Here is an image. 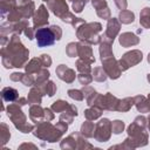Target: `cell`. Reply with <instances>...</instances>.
Returning a JSON list of instances; mask_svg holds the SVG:
<instances>
[{"mask_svg": "<svg viewBox=\"0 0 150 150\" xmlns=\"http://www.w3.org/2000/svg\"><path fill=\"white\" fill-rule=\"evenodd\" d=\"M36 74H38V76L35 79V86H41L45 82H47V80H48V77L50 75L49 71L46 68H41Z\"/></svg>", "mask_w": 150, "mask_h": 150, "instance_id": "31", "label": "cell"}, {"mask_svg": "<svg viewBox=\"0 0 150 150\" xmlns=\"http://www.w3.org/2000/svg\"><path fill=\"white\" fill-rule=\"evenodd\" d=\"M69 103L68 102H66V101H63V100H59V101H56V102H54L53 103V105H52V110L54 111V112H63L64 110H67L68 108H69Z\"/></svg>", "mask_w": 150, "mask_h": 150, "instance_id": "35", "label": "cell"}, {"mask_svg": "<svg viewBox=\"0 0 150 150\" xmlns=\"http://www.w3.org/2000/svg\"><path fill=\"white\" fill-rule=\"evenodd\" d=\"M118 40L123 47H131V46H135L139 42V39L137 38V35H135L134 33H129V32L121 34Z\"/></svg>", "mask_w": 150, "mask_h": 150, "instance_id": "18", "label": "cell"}, {"mask_svg": "<svg viewBox=\"0 0 150 150\" xmlns=\"http://www.w3.org/2000/svg\"><path fill=\"white\" fill-rule=\"evenodd\" d=\"M18 8L23 19H29L30 16L34 15V2L33 1H29L27 4H20Z\"/></svg>", "mask_w": 150, "mask_h": 150, "instance_id": "24", "label": "cell"}, {"mask_svg": "<svg viewBox=\"0 0 150 150\" xmlns=\"http://www.w3.org/2000/svg\"><path fill=\"white\" fill-rule=\"evenodd\" d=\"M29 117L35 123L43 122L46 121V109L41 108L40 104H32L29 108Z\"/></svg>", "mask_w": 150, "mask_h": 150, "instance_id": "16", "label": "cell"}, {"mask_svg": "<svg viewBox=\"0 0 150 150\" xmlns=\"http://www.w3.org/2000/svg\"><path fill=\"white\" fill-rule=\"evenodd\" d=\"M29 1H32V0H20V4H27Z\"/></svg>", "mask_w": 150, "mask_h": 150, "instance_id": "51", "label": "cell"}, {"mask_svg": "<svg viewBox=\"0 0 150 150\" xmlns=\"http://www.w3.org/2000/svg\"><path fill=\"white\" fill-rule=\"evenodd\" d=\"M81 135H83L84 137H94V123L90 122L89 120H87V122H84L81 127Z\"/></svg>", "mask_w": 150, "mask_h": 150, "instance_id": "28", "label": "cell"}, {"mask_svg": "<svg viewBox=\"0 0 150 150\" xmlns=\"http://www.w3.org/2000/svg\"><path fill=\"white\" fill-rule=\"evenodd\" d=\"M56 75L59 76L60 80H62L67 83H71L75 80V71L64 64H60L56 68Z\"/></svg>", "mask_w": 150, "mask_h": 150, "instance_id": "14", "label": "cell"}, {"mask_svg": "<svg viewBox=\"0 0 150 150\" xmlns=\"http://www.w3.org/2000/svg\"><path fill=\"white\" fill-rule=\"evenodd\" d=\"M43 1H47V2H48V1H49V0H43Z\"/></svg>", "mask_w": 150, "mask_h": 150, "instance_id": "55", "label": "cell"}, {"mask_svg": "<svg viewBox=\"0 0 150 150\" xmlns=\"http://www.w3.org/2000/svg\"><path fill=\"white\" fill-rule=\"evenodd\" d=\"M66 53H67V55L70 56V57L76 56V55H77V43H75V42L68 43V46H67V48H66Z\"/></svg>", "mask_w": 150, "mask_h": 150, "instance_id": "43", "label": "cell"}, {"mask_svg": "<svg viewBox=\"0 0 150 150\" xmlns=\"http://www.w3.org/2000/svg\"><path fill=\"white\" fill-rule=\"evenodd\" d=\"M128 135L136 148L146 145L148 143V134L144 131V127H141L135 122L128 127Z\"/></svg>", "mask_w": 150, "mask_h": 150, "instance_id": "6", "label": "cell"}, {"mask_svg": "<svg viewBox=\"0 0 150 150\" xmlns=\"http://www.w3.org/2000/svg\"><path fill=\"white\" fill-rule=\"evenodd\" d=\"M115 1V5L120 8V9H122V11H124L125 8H127V0H114Z\"/></svg>", "mask_w": 150, "mask_h": 150, "instance_id": "48", "label": "cell"}, {"mask_svg": "<svg viewBox=\"0 0 150 150\" xmlns=\"http://www.w3.org/2000/svg\"><path fill=\"white\" fill-rule=\"evenodd\" d=\"M100 55H101V61L114 56L112 50H111V42H109L104 39L100 42Z\"/></svg>", "mask_w": 150, "mask_h": 150, "instance_id": "23", "label": "cell"}, {"mask_svg": "<svg viewBox=\"0 0 150 150\" xmlns=\"http://www.w3.org/2000/svg\"><path fill=\"white\" fill-rule=\"evenodd\" d=\"M146 79H148V81H149V82H150V74H149V75H148V76H146Z\"/></svg>", "mask_w": 150, "mask_h": 150, "instance_id": "54", "label": "cell"}, {"mask_svg": "<svg viewBox=\"0 0 150 150\" xmlns=\"http://www.w3.org/2000/svg\"><path fill=\"white\" fill-rule=\"evenodd\" d=\"M124 129V123L120 120H116L114 122H111V130L114 134H121Z\"/></svg>", "mask_w": 150, "mask_h": 150, "instance_id": "40", "label": "cell"}, {"mask_svg": "<svg viewBox=\"0 0 150 150\" xmlns=\"http://www.w3.org/2000/svg\"><path fill=\"white\" fill-rule=\"evenodd\" d=\"M20 107L21 105H19L15 102L11 103L7 107V116L12 120V122L14 123V125H15L16 129H19L21 132L27 134V132H30L34 127L27 122V118H26V116L22 112V110H21Z\"/></svg>", "mask_w": 150, "mask_h": 150, "instance_id": "4", "label": "cell"}, {"mask_svg": "<svg viewBox=\"0 0 150 150\" xmlns=\"http://www.w3.org/2000/svg\"><path fill=\"white\" fill-rule=\"evenodd\" d=\"M11 137V134H9V130H8V127L6 123H1V129H0V138H1V144L5 145L8 139Z\"/></svg>", "mask_w": 150, "mask_h": 150, "instance_id": "37", "label": "cell"}, {"mask_svg": "<svg viewBox=\"0 0 150 150\" xmlns=\"http://www.w3.org/2000/svg\"><path fill=\"white\" fill-rule=\"evenodd\" d=\"M1 56L5 68H21L25 67V63L29 56V52L21 43L19 34H14L8 41L7 46L1 48Z\"/></svg>", "mask_w": 150, "mask_h": 150, "instance_id": "1", "label": "cell"}, {"mask_svg": "<svg viewBox=\"0 0 150 150\" xmlns=\"http://www.w3.org/2000/svg\"><path fill=\"white\" fill-rule=\"evenodd\" d=\"M61 36H62V30L56 25L35 29V39L39 47L53 46L55 41L61 39Z\"/></svg>", "mask_w": 150, "mask_h": 150, "instance_id": "3", "label": "cell"}, {"mask_svg": "<svg viewBox=\"0 0 150 150\" xmlns=\"http://www.w3.org/2000/svg\"><path fill=\"white\" fill-rule=\"evenodd\" d=\"M77 79H79L80 83L83 84V86H88L93 81V76H90L89 73H80Z\"/></svg>", "mask_w": 150, "mask_h": 150, "instance_id": "41", "label": "cell"}, {"mask_svg": "<svg viewBox=\"0 0 150 150\" xmlns=\"http://www.w3.org/2000/svg\"><path fill=\"white\" fill-rule=\"evenodd\" d=\"M15 103H18L19 105H25L26 103H28V100H26L25 97H19V98L15 101Z\"/></svg>", "mask_w": 150, "mask_h": 150, "instance_id": "50", "label": "cell"}, {"mask_svg": "<svg viewBox=\"0 0 150 150\" xmlns=\"http://www.w3.org/2000/svg\"><path fill=\"white\" fill-rule=\"evenodd\" d=\"M33 134H34L38 138L43 139V141H47V142H50V143L59 141L60 137L63 135V134L56 128V125L54 127V125H52V124H50L49 122H47V121L40 122V123L36 125V128H35V130H34Z\"/></svg>", "mask_w": 150, "mask_h": 150, "instance_id": "5", "label": "cell"}, {"mask_svg": "<svg viewBox=\"0 0 150 150\" xmlns=\"http://www.w3.org/2000/svg\"><path fill=\"white\" fill-rule=\"evenodd\" d=\"M77 55L80 56L81 60H83L84 62H87L89 64L95 62V57L93 55V49L88 43H83V42L77 43Z\"/></svg>", "mask_w": 150, "mask_h": 150, "instance_id": "13", "label": "cell"}, {"mask_svg": "<svg viewBox=\"0 0 150 150\" xmlns=\"http://www.w3.org/2000/svg\"><path fill=\"white\" fill-rule=\"evenodd\" d=\"M61 148L62 149H76L77 148V144H76L75 136L71 134L70 136H68L67 138H64L61 142Z\"/></svg>", "mask_w": 150, "mask_h": 150, "instance_id": "34", "label": "cell"}, {"mask_svg": "<svg viewBox=\"0 0 150 150\" xmlns=\"http://www.w3.org/2000/svg\"><path fill=\"white\" fill-rule=\"evenodd\" d=\"M135 105L138 111L141 112H149L150 111V94L144 97V96H136L135 97Z\"/></svg>", "mask_w": 150, "mask_h": 150, "instance_id": "19", "label": "cell"}, {"mask_svg": "<svg viewBox=\"0 0 150 150\" xmlns=\"http://www.w3.org/2000/svg\"><path fill=\"white\" fill-rule=\"evenodd\" d=\"M42 62H41V59L36 57V59H32L26 66H25V69L28 74H34V73H38L41 68H42Z\"/></svg>", "mask_w": 150, "mask_h": 150, "instance_id": "25", "label": "cell"}, {"mask_svg": "<svg viewBox=\"0 0 150 150\" xmlns=\"http://www.w3.org/2000/svg\"><path fill=\"white\" fill-rule=\"evenodd\" d=\"M71 4H73V9L75 13H81L83 7L86 6V4L89 1V0H69Z\"/></svg>", "mask_w": 150, "mask_h": 150, "instance_id": "39", "label": "cell"}, {"mask_svg": "<svg viewBox=\"0 0 150 150\" xmlns=\"http://www.w3.org/2000/svg\"><path fill=\"white\" fill-rule=\"evenodd\" d=\"M45 109H46V121L49 122V121H52L54 118V114L52 111V108L50 109L49 108H45Z\"/></svg>", "mask_w": 150, "mask_h": 150, "instance_id": "49", "label": "cell"}, {"mask_svg": "<svg viewBox=\"0 0 150 150\" xmlns=\"http://www.w3.org/2000/svg\"><path fill=\"white\" fill-rule=\"evenodd\" d=\"M76 69L80 71V73H90L91 71V67L89 63L84 62L83 60H77L76 61Z\"/></svg>", "mask_w": 150, "mask_h": 150, "instance_id": "38", "label": "cell"}, {"mask_svg": "<svg viewBox=\"0 0 150 150\" xmlns=\"http://www.w3.org/2000/svg\"><path fill=\"white\" fill-rule=\"evenodd\" d=\"M15 0H1V18L6 19L8 14H11L16 8Z\"/></svg>", "mask_w": 150, "mask_h": 150, "instance_id": "22", "label": "cell"}, {"mask_svg": "<svg viewBox=\"0 0 150 150\" xmlns=\"http://www.w3.org/2000/svg\"><path fill=\"white\" fill-rule=\"evenodd\" d=\"M68 95L69 97L74 98V100H77V101H82L83 97H84V94L82 90H77V89H69L68 90Z\"/></svg>", "mask_w": 150, "mask_h": 150, "instance_id": "42", "label": "cell"}, {"mask_svg": "<svg viewBox=\"0 0 150 150\" xmlns=\"http://www.w3.org/2000/svg\"><path fill=\"white\" fill-rule=\"evenodd\" d=\"M38 87H40V89H41V91H42L43 95L53 96V95L56 93V86L54 84L53 81H47V82H45L43 84L38 86Z\"/></svg>", "mask_w": 150, "mask_h": 150, "instance_id": "26", "label": "cell"}, {"mask_svg": "<svg viewBox=\"0 0 150 150\" xmlns=\"http://www.w3.org/2000/svg\"><path fill=\"white\" fill-rule=\"evenodd\" d=\"M25 35L29 39V40H33L34 38H35V33H34V28H30V27H27L26 29H25Z\"/></svg>", "mask_w": 150, "mask_h": 150, "instance_id": "46", "label": "cell"}, {"mask_svg": "<svg viewBox=\"0 0 150 150\" xmlns=\"http://www.w3.org/2000/svg\"><path fill=\"white\" fill-rule=\"evenodd\" d=\"M139 23L144 27V28H150V8L149 7H144L141 11V15H139Z\"/></svg>", "mask_w": 150, "mask_h": 150, "instance_id": "27", "label": "cell"}, {"mask_svg": "<svg viewBox=\"0 0 150 150\" xmlns=\"http://www.w3.org/2000/svg\"><path fill=\"white\" fill-rule=\"evenodd\" d=\"M102 30V26L98 22H84L82 23L80 27H77L76 29V35L77 38L88 45H96L100 43L101 36L98 35V33Z\"/></svg>", "mask_w": 150, "mask_h": 150, "instance_id": "2", "label": "cell"}, {"mask_svg": "<svg viewBox=\"0 0 150 150\" xmlns=\"http://www.w3.org/2000/svg\"><path fill=\"white\" fill-rule=\"evenodd\" d=\"M118 19H120V21H121L122 23H127V25H128V23L134 22L135 15H134V13H132V12L124 9V11H121V12H120Z\"/></svg>", "mask_w": 150, "mask_h": 150, "instance_id": "33", "label": "cell"}, {"mask_svg": "<svg viewBox=\"0 0 150 150\" xmlns=\"http://www.w3.org/2000/svg\"><path fill=\"white\" fill-rule=\"evenodd\" d=\"M1 97L5 102H9V103H13L15 102L18 98H19V93L15 88H12V87H5L2 90H1Z\"/></svg>", "mask_w": 150, "mask_h": 150, "instance_id": "20", "label": "cell"}, {"mask_svg": "<svg viewBox=\"0 0 150 150\" xmlns=\"http://www.w3.org/2000/svg\"><path fill=\"white\" fill-rule=\"evenodd\" d=\"M48 23V11L45 7V5H41L38 9V12L33 16V28L38 29Z\"/></svg>", "mask_w": 150, "mask_h": 150, "instance_id": "12", "label": "cell"}, {"mask_svg": "<svg viewBox=\"0 0 150 150\" xmlns=\"http://www.w3.org/2000/svg\"><path fill=\"white\" fill-rule=\"evenodd\" d=\"M42 95L43 94H42L40 87H38V86L33 87L30 89L29 94H28V97H27L28 103H30V104H40L41 100H42Z\"/></svg>", "mask_w": 150, "mask_h": 150, "instance_id": "21", "label": "cell"}, {"mask_svg": "<svg viewBox=\"0 0 150 150\" xmlns=\"http://www.w3.org/2000/svg\"><path fill=\"white\" fill-rule=\"evenodd\" d=\"M47 5H48L49 9H50L56 16H59L60 19H62V18L69 12L68 5H67L66 0H49V1L47 2Z\"/></svg>", "mask_w": 150, "mask_h": 150, "instance_id": "11", "label": "cell"}, {"mask_svg": "<svg viewBox=\"0 0 150 150\" xmlns=\"http://www.w3.org/2000/svg\"><path fill=\"white\" fill-rule=\"evenodd\" d=\"M22 77H23V74H22V73H13V74L9 76V79H11L12 81H14V82L21 81Z\"/></svg>", "mask_w": 150, "mask_h": 150, "instance_id": "47", "label": "cell"}, {"mask_svg": "<svg viewBox=\"0 0 150 150\" xmlns=\"http://www.w3.org/2000/svg\"><path fill=\"white\" fill-rule=\"evenodd\" d=\"M111 122L108 118H102L94 130V138L98 142H107L111 135Z\"/></svg>", "mask_w": 150, "mask_h": 150, "instance_id": "7", "label": "cell"}, {"mask_svg": "<svg viewBox=\"0 0 150 150\" xmlns=\"http://www.w3.org/2000/svg\"><path fill=\"white\" fill-rule=\"evenodd\" d=\"M102 64H103L104 71L107 73V75H108L110 79L116 80V79H118V77L121 76L122 69H121V67H120L118 61H117L114 56L102 60Z\"/></svg>", "mask_w": 150, "mask_h": 150, "instance_id": "9", "label": "cell"}, {"mask_svg": "<svg viewBox=\"0 0 150 150\" xmlns=\"http://www.w3.org/2000/svg\"><path fill=\"white\" fill-rule=\"evenodd\" d=\"M21 82H22L26 87H32V86L35 84V79L33 77L32 74H28V73H27V74H23V77H22Z\"/></svg>", "mask_w": 150, "mask_h": 150, "instance_id": "44", "label": "cell"}, {"mask_svg": "<svg viewBox=\"0 0 150 150\" xmlns=\"http://www.w3.org/2000/svg\"><path fill=\"white\" fill-rule=\"evenodd\" d=\"M63 22H67V23H70V25H73L74 27L75 26H77L79 23H84L86 21L83 20V19H81V18H76L73 13H70V12H68L62 19H61Z\"/></svg>", "mask_w": 150, "mask_h": 150, "instance_id": "29", "label": "cell"}, {"mask_svg": "<svg viewBox=\"0 0 150 150\" xmlns=\"http://www.w3.org/2000/svg\"><path fill=\"white\" fill-rule=\"evenodd\" d=\"M148 62L150 63V53H149V55H148Z\"/></svg>", "mask_w": 150, "mask_h": 150, "instance_id": "53", "label": "cell"}, {"mask_svg": "<svg viewBox=\"0 0 150 150\" xmlns=\"http://www.w3.org/2000/svg\"><path fill=\"white\" fill-rule=\"evenodd\" d=\"M93 79L96 80V81H98V82L105 81V79H107V73L104 71L103 67H102V68H101V67L94 68V70H93Z\"/></svg>", "mask_w": 150, "mask_h": 150, "instance_id": "36", "label": "cell"}, {"mask_svg": "<svg viewBox=\"0 0 150 150\" xmlns=\"http://www.w3.org/2000/svg\"><path fill=\"white\" fill-rule=\"evenodd\" d=\"M120 27H121V25H120L118 20L115 18H110L108 20V25H107V29H105V33L103 35V39L112 43L115 38L117 36L118 32H120Z\"/></svg>", "mask_w": 150, "mask_h": 150, "instance_id": "10", "label": "cell"}, {"mask_svg": "<svg viewBox=\"0 0 150 150\" xmlns=\"http://www.w3.org/2000/svg\"><path fill=\"white\" fill-rule=\"evenodd\" d=\"M120 100L115 96H112V94L107 93L105 95H103L102 97V103H101V109L102 110H117V105H118Z\"/></svg>", "mask_w": 150, "mask_h": 150, "instance_id": "15", "label": "cell"}, {"mask_svg": "<svg viewBox=\"0 0 150 150\" xmlns=\"http://www.w3.org/2000/svg\"><path fill=\"white\" fill-rule=\"evenodd\" d=\"M101 114H102V110L100 108H96V107H90L89 109H87L84 111V116L89 121H93V120L98 118L101 116Z\"/></svg>", "mask_w": 150, "mask_h": 150, "instance_id": "32", "label": "cell"}, {"mask_svg": "<svg viewBox=\"0 0 150 150\" xmlns=\"http://www.w3.org/2000/svg\"><path fill=\"white\" fill-rule=\"evenodd\" d=\"M148 127H149V131H150V115H149V117H148Z\"/></svg>", "mask_w": 150, "mask_h": 150, "instance_id": "52", "label": "cell"}, {"mask_svg": "<svg viewBox=\"0 0 150 150\" xmlns=\"http://www.w3.org/2000/svg\"><path fill=\"white\" fill-rule=\"evenodd\" d=\"M40 59H41V62H42L43 68H48V67L52 64V59L49 57V55H47V54H42V55L40 56Z\"/></svg>", "mask_w": 150, "mask_h": 150, "instance_id": "45", "label": "cell"}, {"mask_svg": "<svg viewBox=\"0 0 150 150\" xmlns=\"http://www.w3.org/2000/svg\"><path fill=\"white\" fill-rule=\"evenodd\" d=\"M94 8L96 9V13L100 18L109 20L110 19V11L108 8L107 1L105 0H91Z\"/></svg>", "mask_w": 150, "mask_h": 150, "instance_id": "17", "label": "cell"}, {"mask_svg": "<svg viewBox=\"0 0 150 150\" xmlns=\"http://www.w3.org/2000/svg\"><path fill=\"white\" fill-rule=\"evenodd\" d=\"M132 104H135V97H127L118 102L117 110L118 111H128L132 107Z\"/></svg>", "mask_w": 150, "mask_h": 150, "instance_id": "30", "label": "cell"}, {"mask_svg": "<svg viewBox=\"0 0 150 150\" xmlns=\"http://www.w3.org/2000/svg\"><path fill=\"white\" fill-rule=\"evenodd\" d=\"M141 61H142V52H139V50H137V49H134V50H131V52L125 53V54L121 57V60L118 61V63H120V67H121L122 71H124V70H127L128 68H130V67L137 64V63L141 62Z\"/></svg>", "mask_w": 150, "mask_h": 150, "instance_id": "8", "label": "cell"}]
</instances>
